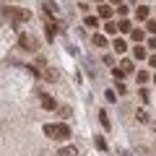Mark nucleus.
<instances>
[{"instance_id": "7", "label": "nucleus", "mask_w": 156, "mask_h": 156, "mask_svg": "<svg viewBox=\"0 0 156 156\" xmlns=\"http://www.w3.org/2000/svg\"><path fill=\"white\" fill-rule=\"evenodd\" d=\"M99 16H101V18H109V16H112V8H109V5H99Z\"/></svg>"}, {"instance_id": "24", "label": "nucleus", "mask_w": 156, "mask_h": 156, "mask_svg": "<svg viewBox=\"0 0 156 156\" xmlns=\"http://www.w3.org/2000/svg\"><path fill=\"white\" fill-rule=\"evenodd\" d=\"M148 31H154V34H156V21H148Z\"/></svg>"}, {"instance_id": "27", "label": "nucleus", "mask_w": 156, "mask_h": 156, "mask_svg": "<svg viewBox=\"0 0 156 156\" xmlns=\"http://www.w3.org/2000/svg\"><path fill=\"white\" fill-rule=\"evenodd\" d=\"M122 156H130V154H122Z\"/></svg>"}, {"instance_id": "11", "label": "nucleus", "mask_w": 156, "mask_h": 156, "mask_svg": "<svg viewBox=\"0 0 156 156\" xmlns=\"http://www.w3.org/2000/svg\"><path fill=\"white\" fill-rule=\"evenodd\" d=\"M130 37H133V42H140V39H143V31H140V29H133Z\"/></svg>"}, {"instance_id": "4", "label": "nucleus", "mask_w": 156, "mask_h": 156, "mask_svg": "<svg viewBox=\"0 0 156 156\" xmlns=\"http://www.w3.org/2000/svg\"><path fill=\"white\" fill-rule=\"evenodd\" d=\"M57 156H78V148H76V146H62Z\"/></svg>"}, {"instance_id": "25", "label": "nucleus", "mask_w": 156, "mask_h": 156, "mask_svg": "<svg viewBox=\"0 0 156 156\" xmlns=\"http://www.w3.org/2000/svg\"><path fill=\"white\" fill-rule=\"evenodd\" d=\"M148 47H151V50H156V37H154V39L148 42Z\"/></svg>"}, {"instance_id": "15", "label": "nucleus", "mask_w": 156, "mask_h": 156, "mask_svg": "<svg viewBox=\"0 0 156 156\" xmlns=\"http://www.w3.org/2000/svg\"><path fill=\"white\" fill-rule=\"evenodd\" d=\"M44 11H47V13H57V5H55V3H50V0H47V3H44Z\"/></svg>"}, {"instance_id": "26", "label": "nucleus", "mask_w": 156, "mask_h": 156, "mask_svg": "<svg viewBox=\"0 0 156 156\" xmlns=\"http://www.w3.org/2000/svg\"><path fill=\"white\" fill-rule=\"evenodd\" d=\"M115 3H120V5H122V0H115Z\"/></svg>"}, {"instance_id": "14", "label": "nucleus", "mask_w": 156, "mask_h": 156, "mask_svg": "<svg viewBox=\"0 0 156 156\" xmlns=\"http://www.w3.org/2000/svg\"><path fill=\"white\" fill-rule=\"evenodd\" d=\"M112 76H115L117 81H122V78H125V70H122V68H115V70H112Z\"/></svg>"}, {"instance_id": "13", "label": "nucleus", "mask_w": 156, "mask_h": 156, "mask_svg": "<svg viewBox=\"0 0 156 156\" xmlns=\"http://www.w3.org/2000/svg\"><path fill=\"white\" fill-rule=\"evenodd\" d=\"M94 143H96V148H99V151H107V143H104V138H99V135H96V138H94Z\"/></svg>"}, {"instance_id": "8", "label": "nucleus", "mask_w": 156, "mask_h": 156, "mask_svg": "<svg viewBox=\"0 0 156 156\" xmlns=\"http://www.w3.org/2000/svg\"><path fill=\"white\" fill-rule=\"evenodd\" d=\"M94 44H96V47H104V44H107L104 34H94Z\"/></svg>"}, {"instance_id": "1", "label": "nucleus", "mask_w": 156, "mask_h": 156, "mask_svg": "<svg viewBox=\"0 0 156 156\" xmlns=\"http://www.w3.org/2000/svg\"><path fill=\"white\" fill-rule=\"evenodd\" d=\"M44 135L47 138H55V140H65V138H70V128H68L65 122H57V125L47 122L44 125Z\"/></svg>"}, {"instance_id": "23", "label": "nucleus", "mask_w": 156, "mask_h": 156, "mask_svg": "<svg viewBox=\"0 0 156 156\" xmlns=\"http://www.w3.org/2000/svg\"><path fill=\"white\" fill-rule=\"evenodd\" d=\"M138 94H140V101H148V91H146V89H140Z\"/></svg>"}, {"instance_id": "2", "label": "nucleus", "mask_w": 156, "mask_h": 156, "mask_svg": "<svg viewBox=\"0 0 156 156\" xmlns=\"http://www.w3.org/2000/svg\"><path fill=\"white\" fill-rule=\"evenodd\" d=\"M5 16L11 18L13 23H29V21H31V13H29L26 8H18V5H8L5 8Z\"/></svg>"}, {"instance_id": "9", "label": "nucleus", "mask_w": 156, "mask_h": 156, "mask_svg": "<svg viewBox=\"0 0 156 156\" xmlns=\"http://www.w3.org/2000/svg\"><path fill=\"white\" fill-rule=\"evenodd\" d=\"M135 18H148V8H146V5H140L138 11H135Z\"/></svg>"}, {"instance_id": "22", "label": "nucleus", "mask_w": 156, "mask_h": 156, "mask_svg": "<svg viewBox=\"0 0 156 156\" xmlns=\"http://www.w3.org/2000/svg\"><path fill=\"white\" fill-rule=\"evenodd\" d=\"M117 29H122V31H130V21H120V26Z\"/></svg>"}, {"instance_id": "5", "label": "nucleus", "mask_w": 156, "mask_h": 156, "mask_svg": "<svg viewBox=\"0 0 156 156\" xmlns=\"http://www.w3.org/2000/svg\"><path fill=\"white\" fill-rule=\"evenodd\" d=\"M21 47H26V50H34L37 44H34V39H29L26 34H21Z\"/></svg>"}, {"instance_id": "12", "label": "nucleus", "mask_w": 156, "mask_h": 156, "mask_svg": "<svg viewBox=\"0 0 156 156\" xmlns=\"http://www.w3.org/2000/svg\"><path fill=\"white\" fill-rule=\"evenodd\" d=\"M133 52H135V57H138V60H143V57H146V47H140V44L135 47Z\"/></svg>"}, {"instance_id": "16", "label": "nucleus", "mask_w": 156, "mask_h": 156, "mask_svg": "<svg viewBox=\"0 0 156 156\" xmlns=\"http://www.w3.org/2000/svg\"><path fill=\"white\" fill-rule=\"evenodd\" d=\"M115 50L117 52H125V42H122V39H115Z\"/></svg>"}, {"instance_id": "6", "label": "nucleus", "mask_w": 156, "mask_h": 156, "mask_svg": "<svg viewBox=\"0 0 156 156\" xmlns=\"http://www.w3.org/2000/svg\"><path fill=\"white\" fill-rule=\"evenodd\" d=\"M83 23H86L89 29H96V26H99V21H96L94 16H86V18H83Z\"/></svg>"}, {"instance_id": "18", "label": "nucleus", "mask_w": 156, "mask_h": 156, "mask_svg": "<svg viewBox=\"0 0 156 156\" xmlns=\"http://www.w3.org/2000/svg\"><path fill=\"white\" fill-rule=\"evenodd\" d=\"M122 70L130 73V70H133V62H130V60H122Z\"/></svg>"}, {"instance_id": "19", "label": "nucleus", "mask_w": 156, "mask_h": 156, "mask_svg": "<svg viewBox=\"0 0 156 156\" xmlns=\"http://www.w3.org/2000/svg\"><path fill=\"white\" fill-rule=\"evenodd\" d=\"M146 81H148V73L140 70V73H138V83H146Z\"/></svg>"}, {"instance_id": "20", "label": "nucleus", "mask_w": 156, "mask_h": 156, "mask_svg": "<svg viewBox=\"0 0 156 156\" xmlns=\"http://www.w3.org/2000/svg\"><path fill=\"white\" fill-rule=\"evenodd\" d=\"M135 115H138V120H140V122H146V120H148V115H146L143 109H138V112H135Z\"/></svg>"}, {"instance_id": "10", "label": "nucleus", "mask_w": 156, "mask_h": 156, "mask_svg": "<svg viewBox=\"0 0 156 156\" xmlns=\"http://www.w3.org/2000/svg\"><path fill=\"white\" fill-rule=\"evenodd\" d=\"M99 120H101V125H104V128L109 130V117H107V112H104V109L99 112Z\"/></svg>"}, {"instance_id": "21", "label": "nucleus", "mask_w": 156, "mask_h": 156, "mask_svg": "<svg viewBox=\"0 0 156 156\" xmlns=\"http://www.w3.org/2000/svg\"><path fill=\"white\" fill-rule=\"evenodd\" d=\"M44 78H47V81H55V78H57V70H47Z\"/></svg>"}, {"instance_id": "17", "label": "nucleus", "mask_w": 156, "mask_h": 156, "mask_svg": "<svg viewBox=\"0 0 156 156\" xmlns=\"http://www.w3.org/2000/svg\"><path fill=\"white\" fill-rule=\"evenodd\" d=\"M104 31H107V34H112V37H115V31H117V26H115V23L109 21V23H107V26H104Z\"/></svg>"}, {"instance_id": "3", "label": "nucleus", "mask_w": 156, "mask_h": 156, "mask_svg": "<svg viewBox=\"0 0 156 156\" xmlns=\"http://www.w3.org/2000/svg\"><path fill=\"white\" fill-rule=\"evenodd\" d=\"M39 99H42V107H44V109H55V107H57V101L52 99L50 94H42Z\"/></svg>"}]
</instances>
